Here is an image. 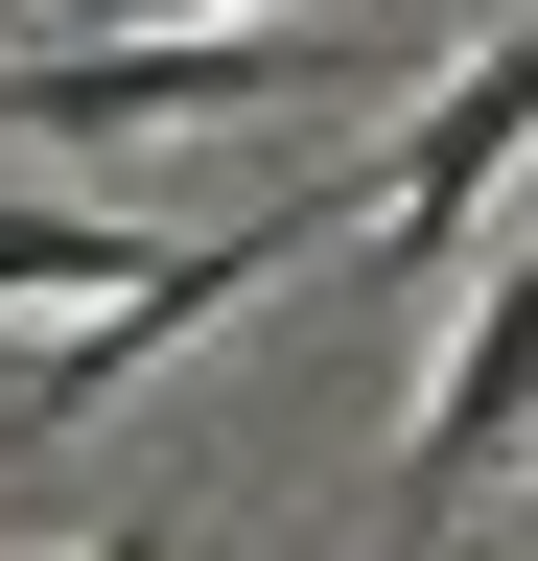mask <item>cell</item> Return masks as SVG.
Masks as SVG:
<instances>
[{"mask_svg":"<svg viewBox=\"0 0 538 561\" xmlns=\"http://www.w3.org/2000/svg\"><path fill=\"white\" fill-rule=\"evenodd\" d=\"M71 561H187V515H141V538H71Z\"/></svg>","mask_w":538,"mask_h":561,"instance_id":"8992f818","label":"cell"},{"mask_svg":"<svg viewBox=\"0 0 538 561\" xmlns=\"http://www.w3.org/2000/svg\"><path fill=\"white\" fill-rule=\"evenodd\" d=\"M257 280H282V210H234V234H187V257L141 280V305H94V328L47 351L24 398H0V445H47V421H94V398H141V375H164L187 328H234V305H257Z\"/></svg>","mask_w":538,"mask_h":561,"instance_id":"3957f363","label":"cell"},{"mask_svg":"<svg viewBox=\"0 0 538 561\" xmlns=\"http://www.w3.org/2000/svg\"><path fill=\"white\" fill-rule=\"evenodd\" d=\"M71 24H94V47H187V0H71Z\"/></svg>","mask_w":538,"mask_h":561,"instance_id":"5b68a950","label":"cell"},{"mask_svg":"<svg viewBox=\"0 0 538 561\" xmlns=\"http://www.w3.org/2000/svg\"><path fill=\"white\" fill-rule=\"evenodd\" d=\"M187 234H164V210H0V305H141V280H164Z\"/></svg>","mask_w":538,"mask_h":561,"instance_id":"277c9868","label":"cell"},{"mask_svg":"<svg viewBox=\"0 0 538 561\" xmlns=\"http://www.w3.org/2000/svg\"><path fill=\"white\" fill-rule=\"evenodd\" d=\"M538 445V210L492 234V280H468V328H445V375H422V421H398V515H445L468 468H515Z\"/></svg>","mask_w":538,"mask_h":561,"instance_id":"7a4b0ae2","label":"cell"},{"mask_svg":"<svg viewBox=\"0 0 538 561\" xmlns=\"http://www.w3.org/2000/svg\"><path fill=\"white\" fill-rule=\"evenodd\" d=\"M375 24H187V47H0V140H187L257 94H328Z\"/></svg>","mask_w":538,"mask_h":561,"instance_id":"6da1fadb","label":"cell"}]
</instances>
